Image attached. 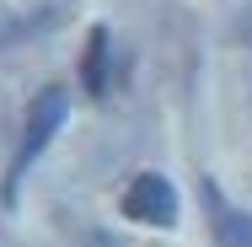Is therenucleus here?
<instances>
[{"label": "nucleus", "instance_id": "39448f33", "mask_svg": "<svg viewBox=\"0 0 252 247\" xmlns=\"http://www.w3.org/2000/svg\"><path fill=\"white\" fill-rule=\"evenodd\" d=\"M242 43H247V49H252V11H247V16H242Z\"/></svg>", "mask_w": 252, "mask_h": 247}, {"label": "nucleus", "instance_id": "f257e3e1", "mask_svg": "<svg viewBox=\"0 0 252 247\" xmlns=\"http://www.w3.org/2000/svg\"><path fill=\"white\" fill-rule=\"evenodd\" d=\"M64 118H70V97L49 86V92H38L32 107H27V129H22V145H16V161H11V183H5V194H16V177L54 145V135L64 129Z\"/></svg>", "mask_w": 252, "mask_h": 247}, {"label": "nucleus", "instance_id": "7ed1b4c3", "mask_svg": "<svg viewBox=\"0 0 252 247\" xmlns=\"http://www.w3.org/2000/svg\"><path fill=\"white\" fill-rule=\"evenodd\" d=\"M204 210L215 220V247H252V215L236 210V204H225L209 177H204Z\"/></svg>", "mask_w": 252, "mask_h": 247}, {"label": "nucleus", "instance_id": "20e7f679", "mask_svg": "<svg viewBox=\"0 0 252 247\" xmlns=\"http://www.w3.org/2000/svg\"><path fill=\"white\" fill-rule=\"evenodd\" d=\"M107 65H113V38H107V27H92L86 49H81V92L97 102L107 97Z\"/></svg>", "mask_w": 252, "mask_h": 247}, {"label": "nucleus", "instance_id": "f03ea898", "mask_svg": "<svg viewBox=\"0 0 252 247\" xmlns=\"http://www.w3.org/2000/svg\"><path fill=\"white\" fill-rule=\"evenodd\" d=\"M124 215L140 226H177V188L161 172H140L124 188Z\"/></svg>", "mask_w": 252, "mask_h": 247}]
</instances>
